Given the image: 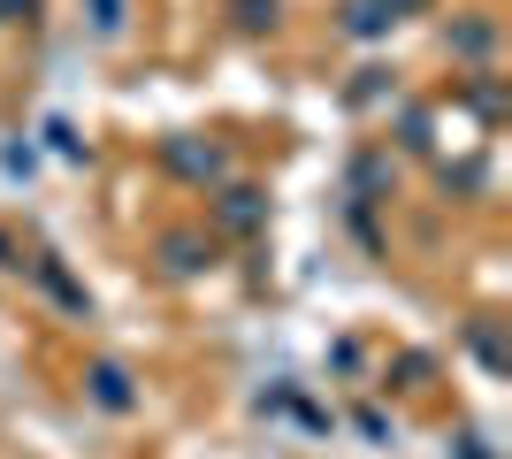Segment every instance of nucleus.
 <instances>
[{"mask_svg":"<svg viewBox=\"0 0 512 459\" xmlns=\"http://www.w3.org/2000/svg\"><path fill=\"white\" fill-rule=\"evenodd\" d=\"M92 398H100L107 414H130V375L115 368V360H100V368H92Z\"/></svg>","mask_w":512,"mask_h":459,"instance_id":"f257e3e1","label":"nucleus"},{"mask_svg":"<svg viewBox=\"0 0 512 459\" xmlns=\"http://www.w3.org/2000/svg\"><path fill=\"white\" fill-rule=\"evenodd\" d=\"M383 23H398V0H360V8L344 16V31H352V39H375Z\"/></svg>","mask_w":512,"mask_h":459,"instance_id":"f03ea898","label":"nucleus"},{"mask_svg":"<svg viewBox=\"0 0 512 459\" xmlns=\"http://www.w3.org/2000/svg\"><path fill=\"white\" fill-rule=\"evenodd\" d=\"M169 161H176V169H192V176H222V153H184V146H169Z\"/></svg>","mask_w":512,"mask_h":459,"instance_id":"7ed1b4c3","label":"nucleus"},{"mask_svg":"<svg viewBox=\"0 0 512 459\" xmlns=\"http://www.w3.org/2000/svg\"><path fill=\"white\" fill-rule=\"evenodd\" d=\"M237 16H245V23L260 31V23H276V0H237Z\"/></svg>","mask_w":512,"mask_h":459,"instance_id":"20e7f679","label":"nucleus"}]
</instances>
